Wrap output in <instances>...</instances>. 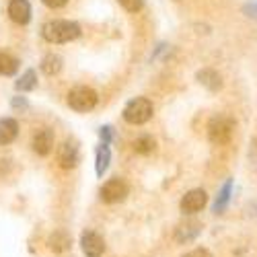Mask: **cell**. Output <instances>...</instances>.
Returning <instances> with one entry per match:
<instances>
[{"instance_id": "44dd1931", "label": "cell", "mask_w": 257, "mask_h": 257, "mask_svg": "<svg viewBox=\"0 0 257 257\" xmlns=\"http://www.w3.org/2000/svg\"><path fill=\"white\" fill-rule=\"evenodd\" d=\"M119 5L130 13H138L144 7V0H119Z\"/></svg>"}, {"instance_id": "4fadbf2b", "label": "cell", "mask_w": 257, "mask_h": 257, "mask_svg": "<svg viewBox=\"0 0 257 257\" xmlns=\"http://www.w3.org/2000/svg\"><path fill=\"white\" fill-rule=\"evenodd\" d=\"M198 232H200V224L198 222H189V224H183V226L177 228L175 239L179 243H189V241H194L198 237Z\"/></svg>"}, {"instance_id": "ffe728a7", "label": "cell", "mask_w": 257, "mask_h": 257, "mask_svg": "<svg viewBox=\"0 0 257 257\" xmlns=\"http://www.w3.org/2000/svg\"><path fill=\"white\" fill-rule=\"evenodd\" d=\"M134 151L138 155H151L155 151V140L151 136H142V138H136L134 140Z\"/></svg>"}, {"instance_id": "277c9868", "label": "cell", "mask_w": 257, "mask_h": 257, "mask_svg": "<svg viewBox=\"0 0 257 257\" xmlns=\"http://www.w3.org/2000/svg\"><path fill=\"white\" fill-rule=\"evenodd\" d=\"M68 105L74 111H91L97 105V93L89 87H76L68 93Z\"/></svg>"}, {"instance_id": "2e32d148", "label": "cell", "mask_w": 257, "mask_h": 257, "mask_svg": "<svg viewBox=\"0 0 257 257\" xmlns=\"http://www.w3.org/2000/svg\"><path fill=\"white\" fill-rule=\"evenodd\" d=\"M41 70H44L48 76H54L62 70V58L56 54H48L44 60H41Z\"/></svg>"}, {"instance_id": "5b68a950", "label": "cell", "mask_w": 257, "mask_h": 257, "mask_svg": "<svg viewBox=\"0 0 257 257\" xmlns=\"http://www.w3.org/2000/svg\"><path fill=\"white\" fill-rule=\"evenodd\" d=\"M99 196H101V200L107 202V204L121 202V200H125V196H127V185H125V181H121V179H109V181H107V183L101 187Z\"/></svg>"}, {"instance_id": "603a6c76", "label": "cell", "mask_w": 257, "mask_h": 257, "mask_svg": "<svg viewBox=\"0 0 257 257\" xmlns=\"http://www.w3.org/2000/svg\"><path fill=\"white\" fill-rule=\"evenodd\" d=\"M13 107H15V109H27L29 103H27L25 97H15L13 99Z\"/></svg>"}, {"instance_id": "9a60e30c", "label": "cell", "mask_w": 257, "mask_h": 257, "mask_svg": "<svg viewBox=\"0 0 257 257\" xmlns=\"http://www.w3.org/2000/svg\"><path fill=\"white\" fill-rule=\"evenodd\" d=\"M48 245H50V249H52V251L62 253V251H66V249H68L70 239H68V234L64 232V230H56V232L52 234V237H50Z\"/></svg>"}, {"instance_id": "7a4b0ae2", "label": "cell", "mask_w": 257, "mask_h": 257, "mask_svg": "<svg viewBox=\"0 0 257 257\" xmlns=\"http://www.w3.org/2000/svg\"><path fill=\"white\" fill-rule=\"evenodd\" d=\"M232 130H234V121L228 115H216L212 117L208 123V138L212 144H226L232 138Z\"/></svg>"}, {"instance_id": "d6986e66", "label": "cell", "mask_w": 257, "mask_h": 257, "mask_svg": "<svg viewBox=\"0 0 257 257\" xmlns=\"http://www.w3.org/2000/svg\"><path fill=\"white\" fill-rule=\"evenodd\" d=\"M230 191H232V181L228 179V181L222 185V189L218 191L216 202H214V212H216V214H220V212L226 208V204H228V200H230Z\"/></svg>"}, {"instance_id": "3957f363", "label": "cell", "mask_w": 257, "mask_h": 257, "mask_svg": "<svg viewBox=\"0 0 257 257\" xmlns=\"http://www.w3.org/2000/svg\"><path fill=\"white\" fill-rule=\"evenodd\" d=\"M151 117H153V103L148 99H144V97L132 99L123 109V119L127 123H134V125L146 123Z\"/></svg>"}, {"instance_id": "d4e9b609", "label": "cell", "mask_w": 257, "mask_h": 257, "mask_svg": "<svg viewBox=\"0 0 257 257\" xmlns=\"http://www.w3.org/2000/svg\"><path fill=\"white\" fill-rule=\"evenodd\" d=\"M66 3H68V0H44V5L50 7V9H62Z\"/></svg>"}, {"instance_id": "6da1fadb", "label": "cell", "mask_w": 257, "mask_h": 257, "mask_svg": "<svg viewBox=\"0 0 257 257\" xmlns=\"http://www.w3.org/2000/svg\"><path fill=\"white\" fill-rule=\"evenodd\" d=\"M41 35H44L46 41L50 44H68V41L76 39L80 35V27L74 23V21H50V23L44 25L41 29Z\"/></svg>"}, {"instance_id": "ac0fdd59", "label": "cell", "mask_w": 257, "mask_h": 257, "mask_svg": "<svg viewBox=\"0 0 257 257\" xmlns=\"http://www.w3.org/2000/svg\"><path fill=\"white\" fill-rule=\"evenodd\" d=\"M19 70V60L11 54H0V74H5V76H11Z\"/></svg>"}, {"instance_id": "8992f818", "label": "cell", "mask_w": 257, "mask_h": 257, "mask_svg": "<svg viewBox=\"0 0 257 257\" xmlns=\"http://www.w3.org/2000/svg\"><path fill=\"white\" fill-rule=\"evenodd\" d=\"M80 247H82V253L87 255V257H101L103 251H105V243H103V239L99 237L95 230L82 232V237H80Z\"/></svg>"}, {"instance_id": "8fae6325", "label": "cell", "mask_w": 257, "mask_h": 257, "mask_svg": "<svg viewBox=\"0 0 257 257\" xmlns=\"http://www.w3.org/2000/svg\"><path fill=\"white\" fill-rule=\"evenodd\" d=\"M198 80H200V84H204V87L210 89V91H218V89L222 87L220 74H218L216 70H212V68L200 70V72H198Z\"/></svg>"}, {"instance_id": "ba28073f", "label": "cell", "mask_w": 257, "mask_h": 257, "mask_svg": "<svg viewBox=\"0 0 257 257\" xmlns=\"http://www.w3.org/2000/svg\"><path fill=\"white\" fill-rule=\"evenodd\" d=\"M9 15L15 23L19 25H27L29 19H31V5L27 0H11L9 5Z\"/></svg>"}, {"instance_id": "52a82bcc", "label": "cell", "mask_w": 257, "mask_h": 257, "mask_svg": "<svg viewBox=\"0 0 257 257\" xmlns=\"http://www.w3.org/2000/svg\"><path fill=\"white\" fill-rule=\"evenodd\" d=\"M206 202H208V196L204 189H191L181 200V210L185 214H196L206 206Z\"/></svg>"}, {"instance_id": "7c38bea8", "label": "cell", "mask_w": 257, "mask_h": 257, "mask_svg": "<svg viewBox=\"0 0 257 257\" xmlns=\"http://www.w3.org/2000/svg\"><path fill=\"white\" fill-rule=\"evenodd\" d=\"M19 134V125L13 117L0 119V144H11Z\"/></svg>"}, {"instance_id": "5bb4252c", "label": "cell", "mask_w": 257, "mask_h": 257, "mask_svg": "<svg viewBox=\"0 0 257 257\" xmlns=\"http://www.w3.org/2000/svg\"><path fill=\"white\" fill-rule=\"evenodd\" d=\"M109 161H111L109 148H107V144H101V146L97 148V163H95V171H97L99 177H103V173L107 171V167H109Z\"/></svg>"}, {"instance_id": "7402d4cb", "label": "cell", "mask_w": 257, "mask_h": 257, "mask_svg": "<svg viewBox=\"0 0 257 257\" xmlns=\"http://www.w3.org/2000/svg\"><path fill=\"white\" fill-rule=\"evenodd\" d=\"M183 257H212V253H210L208 249H194V251L185 253Z\"/></svg>"}, {"instance_id": "cb8c5ba5", "label": "cell", "mask_w": 257, "mask_h": 257, "mask_svg": "<svg viewBox=\"0 0 257 257\" xmlns=\"http://www.w3.org/2000/svg\"><path fill=\"white\" fill-rule=\"evenodd\" d=\"M99 136H101V140H103V144H107V142H109L111 140V127L109 125H105V127H101V132H99Z\"/></svg>"}, {"instance_id": "484cf974", "label": "cell", "mask_w": 257, "mask_h": 257, "mask_svg": "<svg viewBox=\"0 0 257 257\" xmlns=\"http://www.w3.org/2000/svg\"><path fill=\"white\" fill-rule=\"evenodd\" d=\"M245 13H249V17H251V15L257 17V5H247V7H245Z\"/></svg>"}, {"instance_id": "e0dca14e", "label": "cell", "mask_w": 257, "mask_h": 257, "mask_svg": "<svg viewBox=\"0 0 257 257\" xmlns=\"http://www.w3.org/2000/svg\"><path fill=\"white\" fill-rule=\"evenodd\" d=\"M17 91H21V93H27V91H33L35 87H37V74H35V70H27L23 76H21L19 80H17Z\"/></svg>"}, {"instance_id": "30bf717a", "label": "cell", "mask_w": 257, "mask_h": 257, "mask_svg": "<svg viewBox=\"0 0 257 257\" xmlns=\"http://www.w3.org/2000/svg\"><path fill=\"white\" fill-rule=\"evenodd\" d=\"M52 146H54V136H52L50 130H41V132H37V134L33 136V151H35L37 155H41V157L50 155Z\"/></svg>"}, {"instance_id": "9c48e42d", "label": "cell", "mask_w": 257, "mask_h": 257, "mask_svg": "<svg viewBox=\"0 0 257 257\" xmlns=\"http://www.w3.org/2000/svg\"><path fill=\"white\" fill-rule=\"evenodd\" d=\"M58 163L62 169H72L78 163V148L72 142H64L58 148Z\"/></svg>"}]
</instances>
